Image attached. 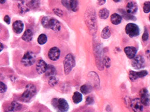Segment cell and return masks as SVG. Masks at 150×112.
I'll list each match as a JSON object with an SVG mask.
<instances>
[{
	"mask_svg": "<svg viewBox=\"0 0 150 112\" xmlns=\"http://www.w3.org/2000/svg\"><path fill=\"white\" fill-rule=\"evenodd\" d=\"M39 4V1L38 0H31V6L34 7V8H36L37 7Z\"/></svg>",
	"mask_w": 150,
	"mask_h": 112,
	"instance_id": "d590c367",
	"label": "cell"
},
{
	"mask_svg": "<svg viewBox=\"0 0 150 112\" xmlns=\"http://www.w3.org/2000/svg\"><path fill=\"white\" fill-rule=\"evenodd\" d=\"M48 29H50L54 32H59L61 29L60 22L54 18L50 19L48 23Z\"/></svg>",
	"mask_w": 150,
	"mask_h": 112,
	"instance_id": "8fae6325",
	"label": "cell"
},
{
	"mask_svg": "<svg viewBox=\"0 0 150 112\" xmlns=\"http://www.w3.org/2000/svg\"><path fill=\"white\" fill-rule=\"evenodd\" d=\"M36 93V86L33 84H29L26 86L25 90L21 96L22 100L24 102H29L35 96Z\"/></svg>",
	"mask_w": 150,
	"mask_h": 112,
	"instance_id": "3957f363",
	"label": "cell"
},
{
	"mask_svg": "<svg viewBox=\"0 0 150 112\" xmlns=\"http://www.w3.org/2000/svg\"><path fill=\"white\" fill-rule=\"evenodd\" d=\"M104 64L107 67H109L110 65V59L108 58V57H106V58H105L104 59Z\"/></svg>",
	"mask_w": 150,
	"mask_h": 112,
	"instance_id": "74e56055",
	"label": "cell"
},
{
	"mask_svg": "<svg viewBox=\"0 0 150 112\" xmlns=\"http://www.w3.org/2000/svg\"><path fill=\"white\" fill-rule=\"evenodd\" d=\"M119 11L121 12L122 17H123L124 19H126V20H133V21H135V20H136V17H134L132 15L128 13L127 12L126 13V12H125L124 11H123V10H119Z\"/></svg>",
	"mask_w": 150,
	"mask_h": 112,
	"instance_id": "484cf974",
	"label": "cell"
},
{
	"mask_svg": "<svg viewBox=\"0 0 150 112\" xmlns=\"http://www.w3.org/2000/svg\"><path fill=\"white\" fill-rule=\"evenodd\" d=\"M126 34L131 38L136 37L140 34V29L137 25L134 23L128 24L125 28Z\"/></svg>",
	"mask_w": 150,
	"mask_h": 112,
	"instance_id": "8992f818",
	"label": "cell"
},
{
	"mask_svg": "<svg viewBox=\"0 0 150 112\" xmlns=\"http://www.w3.org/2000/svg\"><path fill=\"white\" fill-rule=\"evenodd\" d=\"M22 108V106L20 104L17 102H13L11 104L10 106L9 107V108L7 109L6 112H17V111L21 110Z\"/></svg>",
	"mask_w": 150,
	"mask_h": 112,
	"instance_id": "e0dca14e",
	"label": "cell"
},
{
	"mask_svg": "<svg viewBox=\"0 0 150 112\" xmlns=\"http://www.w3.org/2000/svg\"><path fill=\"white\" fill-rule=\"evenodd\" d=\"M122 17L120 15H119L117 13L112 14L111 17H110V21L114 25H117V24H120L122 21Z\"/></svg>",
	"mask_w": 150,
	"mask_h": 112,
	"instance_id": "d6986e66",
	"label": "cell"
},
{
	"mask_svg": "<svg viewBox=\"0 0 150 112\" xmlns=\"http://www.w3.org/2000/svg\"><path fill=\"white\" fill-rule=\"evenodd\" d=\"M3 20H4V21L6 22L7 24H10L11 19H10V17H9L8 15H6V16H5Z\"/></svg>",
	"mask_w": 150,
	"mask_h": 112,
	"instance_id": "f35d334b",
	"label": "cell"
},
{
	"mask_svg": "<svg viewBox=\"0 0 150 112\" xmlns=\"http://www.w3.org/2000/svg\"><path fill=\"white\" fill-rule=\"evenodd\" d=\"M132 65L136 69H141L145 65V59L142 56H136L132 61Z\"/></svg>",
	"mask_w": 150,
	"mask_h": 112,
	"instance_id": "52a82bcc",
	"label": "cell"
},
{
	"mask_svg": "<svg viewBox=\"0 0 150 112\" xmlns=\"http://www.w3.org/2000/svg\"><path fill=\"white\" fill-rule=\"evenodd\" d=\"M48 58L52 61H57L60 58V51L57 47H53L48 51Z\"/></svg>",
	"mask_w": 150,
	"mask_h": 112,
	"instance_id": "9c48e42d",
	"label": "cell"
},
{
	"mask_svg": "<svg viewBox=\"0 0 150 112\" xmlns=\"http://www.w3.org/2000/svg\"><path fill=\"white\" fill-rule=\"evenodd\" d=\"M56 70L54 66L52 65H48L47 67V69H46V71L45 72L46 77H50L54 76L56 74Z\"/></svg>",
	"mask_w": 150,
	"mask_h": 112,
	"instance_id": "ffe728a7",
	"label": "cell"
},
{
	"mask_svg": "<svg viewBox=\"0 0 150 112\" xmlns=\"http://www.w3.org/2000/svg\"><path fill=\"white\" fill-rule=\"evenodd\" d=\"M144 12L145 13H149L150 11V3L149 1H147L145 2L144 4Z\"/></svg>",
	"mask_w": 150,
	"mask_h": 112,
	"instance_id": "f546056e",
	"label": "cell"
},
{
	"mask_svg": "<svg viewBox=\"0 0 150 112\" xmlns=\"http://www.w3.org/2000/svg\"><path fill=\"white\" fill-rule=\"evenodd\" d=\"M19 7L20 8L21 13H25V12L29 11L28 8L25 6V5L24 4V3H19Z\"/></svg>",
	"mask_w": 150,
	"mask_h": 112,
	"instance_id": "4dcf8cb0",
	"label": "cell"
},
{
	"mask_svg": "<svg viewBox=\"0 0 150 112\" xmlns=\"http://www.w3.org/2000/svg\"><path fill=\"white\" fill-rule=\"evenodd\" d=\"M36 61V56L33 52L27 51L23 57L21 59V63L25 67H29L33 65Z\"/></svg>",
	"mask_w": 150,
	"mask_h": 112,
	"instance_id": "5b68a950",
	"label": "cell"
},
{
	"mask_svg": "<svg viewBox=\"0 0 150 112\" xmlns=\"http://www.w3.org/2000/svg\"><path fill=\"white\" fill-rule=\"evenodd\" d=\"M58 79L56 78V77L52 76L50 77V79H49L48 81V83H49V85L50 86H56V84H58Z\"/></svg>",
	"mask_w": 150,
	"mask_h": 112,
	"instance_id": "83f0119b",
	"label": "cell"
},
{
	"mask_svg": "<svg viewBox=\"0 0 150 112\" xmlns=\"http://www.w3.org/2000/svg\"><path fill=\"white\" fill-rule=\"evenodd\" d=\"M70 9L73 11H77L78 9V2L77 0H69Z\"/></svg>",
	"mask_w": 150,
	"mask_h": 112,
	"instance_id": "d4e9b609",
	"label": "cell"
},
{
	"mask_svg": "<svg viewBox=\"0 0 150 112\" xmlns=\"http://www.w3.org/2000/svg\"><path fill=\"white\" fill-rule=\"evenodd\" d=\"M124 52L129 59H133L136 56L137 49L134 47H126L124 48Z\"/></svg>",
	"mask_w": 150,
	"mask_h": 112,
	"instance_id": "9a60e30c",
	"label": "cell"
},
{
	"mask_svg": "<svg viewBox=\"0 0 150 112\" xmlns=\"http://www.w3.org/2000/svg\"><path fill=\"white\" fill-rule=\"evenodd\" d=\"M99 17L101 19H107L109 16V11L107 9L103 8L99 11Z\"/></svg>",
	"mask_w": 150,
	"mask_h": 112,
	"instance_id": "cb8c5ba5",
	"label": "cell"
},
{
	"mask_svg": "<svg viewBox=\"0 0 150 112\" xmlns=\"http://www.w3.org/2000/svg\"><path fill=\"white\" fill-rule=\"evenodd\" d=\"M137 11V6L134 1H130L126 6V12L130 15L135 14Z\"/></svg>",
	"mask_w": 150,
	"mask_h": 112,
	"instance_id": "2e32d148",
	"label": "cell"
},
{
	"mask_svg": "<svg viewBox=\"0 0 150 112\" xmlns=\"http://www.w3.org/2000/svg\"><path fill=\"white\" fill-rule=\"evenodd\" d=\"M52 105L58 112H66L69 109V104L63 98H54L52 100Z\"/></svg>",
	"mask_w": 150,
	"mask_h": 112,
	"instance_id": "7a4b0ae2",
	"label": "cell"
},
{
	"mask_svg": "<svg viewBox=\"0 0 150 112\" xmlns=\"http://www.w3.org/2000/svg\"><path fill=\"white\" fill-rule=\"evenodd\" d=\"M85 22L88 28L90 30V32L93 35H94L97 31V21H96L95 10L92 9H87L85 13Z\"/></svg>",
	"mask_w": 150,
	"mask_h": 112,
	"instance_id": "6da1fadb",
	"label": "cell"
},
{
	"mask_svg": "<svg viewBox=\"0 0 150 112\" xmlns=\"http://www.w3.org/2000/svg\"><path fill=\"white\" fill-rule=\"evenodd\" d=\"M106 3V0H98L97 3L99 6H103Z\"/></svg>",
	"mask_w": 150,
	"mask_h": 112,
	"instance_id": "ab89813d",
	"label": "cell"
},
{
	"mask_svg": "<svg viewBox=\"0 0 150 112\" xmlns=\"http://www.w3.org/2000/svg\"><path fill=\"white\" fill-rule=\"evenodd\" d=\"M33 32L31 29H27L22 36V39L25 42H31L33 40Z\"/></svg>",
	"mask_w": 150,
	"mask_h": 112,
	"instance_id": "ac0fdd59",
	"label": "cell"
},
{
	"mask_svg": "<svg viewBox=\"0 0 150 112\" xmlns=\"http://www.w3.org/2000/svg\"><path fill=\"white\" fill-rule=\"evenodd\" d=\"M93 103H94V99H93L91 96H89L86 98V104H88V105H91V104H93Z\"/></svg>",
	"mask_w": 150,
	"mask_h": 112,
	"instance_id": "8d00e7d4",
	"label": "cell"
},
{
	"mask_svg": "<svg viewBox=\"0 0 150 112\" xmlns=\"http://www.w3.org/2000/svg\"><path fill=\"white\" fill-rule=\"evenodd\" d=\"M131 107L134 112H143V106L138 98H134L131 102Z\"/></svg>",
	"mask_w": 150,
	"mask_h": 112,
	"instance_id": "7c38bea8",
	"label": "cell"
},
{
	"mask_svg": "<svg viewBox=\"0 0 150 112\" xmlns=\"http://www.w3.org/2000/svg\"><path fill=\"white\" fill-rule=\"evenodd\" d=\"M140 102L144 106L149 105V94L146 88H143L140 92Z\"/></svg>",
	"mask_w": 150,
	"mask_h": 112,
	"instance_id": "ba28073f",
	"label": "cell"
},
{
	"mask_svg": "<svg viewBox=\"0 0 150 112\" xmlns=\"http://www.w3.org/2000/svg\"><path fill=\"white\" fill-rule=\"evenodd\" d=\"M85 112H91V111H86Z\"/></svg>",
	"mask_w": 150,
	"mask_h": 112,
	"instance_id": "ee69618b",
	"label": "cell"
},
{
	"mask_svg": "<svg viewBox=\"0 0 150 112\" xmlns=\"http://www.w3.org/2000/svg\"><path fill=\"white\" fill-rule=\"evenodd\" d=\"M7 90V86L3 82L0 81V93H5Z\"/></svg>",
	"mask_w": 150,
	"mask_h": 112,
	"instance_id": "1f68e13d",
	"label": "cell"
},
{
	"mask_svg": "<svg viewBox=\"0 0 150 112\" xmlns=\"http://www.w3.org/2000/svg\"><path fill=\"white\" fill-rule=\"evenodd\" d=\"M61 3L63 6H64L66 9L68 10H71L70 6V2L68 0H61Z\"/></svg>",
	"mask_w": 150,
	"mask_h": 112,
	"instance_id": "836d02e7",
	"label": "cell"
},
{
	"mask_svg": "<svg viewBox=\"0 0 150 112\" xmlns=\"http://www.w3.org/2000/svg\"><path fill=\"white\" fill-rule=\"evenodd\" d=\"M47 67L48 65L46 64V62L43 60V59H40V60L38 61L37 63H36V71L38 72V74H40L45 73Z\"/></svg>",
	"mask_w": 150,
	"mask_h": 112,
	"instance_id": "4fadbf2b",
	"label": "cell"
},
{
	"mask_svg": "<svg viewBox=\"0 0 150 112\" xmlns=\"http://www.w3.org/2000/svg\"><path fill=\"white\" fill-rule=\"evenodd\" d=\"M110 35H111V32H110V28L109 26L105 27L101 32V37L103 39H107L110 38Z\"/></svg>",
	"mask_w": 150,
	"mask_h": 112,
	"instance_id": "603a6c76",
	"label": "cell"
},
{
	"mask_svg": "<svg viewBox=\"0 0 150 112\" xmlns=\"http://www.w3.org/2000/svg\"><path fill=\"white\" fill-rule=\"evenodd\" d=\"M73 102L75 104H79L82 101V94L79 92H75L72 97Z\"/></svg>",
	"mask_w": 150,
	"mask_h": 112,
	"instance_id": "44dd1931",
	"label": "cell"
},
{
	"mask_svg": "<svg viewBox=\"0 0 150 112\" xmlns=\"http://www.w3.org/2000/svg\"><path fill=\"white\" fill-rule=\"evenodd\" d=\"M113 1H114V2H119L121 1V0H113Z\"/></svg>",
	"mask_w": 150,
	"mask_h": 112,
	"instance_id": "7bdbcfd3",
	"label": "cell"
},
{
	"mask_svg": "<svg viewBox=\"0 0 150 112\" xmlns=\"http://www.w3.org/2000/svg\"><path fill=\"white\" fill-rule=\"evenodd\" d=\"M6 0H0V3L3 4L6 3Z\"/></svg>",
	"mask_w": 150,
	"mask_h": 112,
	"instance_id": "b9f144b4",
	"label": "cell"
},
{
	"mask_svg": "<svg viewBox=\"0 0 150 112\" xmlns=\"http://www.w3.org/2000/svg\"><path fill=\"white\" fill-rule=\"evenodd\" d=\"M38 43L40 45H43L46 43L47 42V36L45 34H41L38 38Z\"/></svg>",
	"mask_w": 150,
	"mask_h": 112,
	"instance_id": "4316f807",
	"label": "cell"
},
{
	"mask_svg": "<svg viewBox=\"0 0 150 112\" xmlns=\"http://www.w3.org/2000/svg\"><path fill=\"white\" fill-rule=\"evenodd\" d=\"M50 18H49L48 17H45L42 19V24H43V26L46 29H48V23L49 21H50Z\"/></svg>",
	"mask_w": 150,
	"mask_h": 112,
	"instance_id": "f1b7e54d",
	"label": "cell"
},
{
	"mask_svg": "<svg viewBox=\"0 0 150 112\" xmlns=\"http://www.w3.org/2000/svg\"><path fill=\"white\" fill-rule=\"evenodd\" d=\"M149 38V34L148 32H147V30L145 29V31L144 32L143 36H142V40H143L144 42H146Z\"/></svg>",
	"mask_w": 150,
	"mask_h": 112,
	"instance_id": "e575fe53",
	"label": "cell"
},
{
	"mask_svg": "<svg viewBox=\"0 0 150 112\" xmlns=\"http://www.w3.org/2000/svg\"><path fill=\"white\" fill-rule=\"evenodd\" d=\"M147 71H142L139 72H135L133 71H130L129 73V77L131 81H136V79L139 78H142V77H146L147 74Z\"/></svg>",
	"mask_w": 150,
	"mask_h": 112,
	"instance_id": "30bf717a",
	"label": "cell"
},
{
	"mask_svg": "<svg viewBox=\"0 0 150 112\" xmlns=\"http://www.w3.org/2000/svg\"><path fill=\"white\" fill-rule=\"evenodd\" d=\"M3 44L0 42V52L3 50Z\"/></svg>",
	"mask_w": 150,
	"mask_h": 112,
	"instance_id": "60d3db41",
	"label": "cell"
},
{
	"mask_svg": "<svg viewBox=\"0 0 150 112\" xmlns=\"http://www.w3.org/2000/svg\"><path fill=\"white\" fill-rule=\"evenodd\" d=\"M54 13L56 15H58L59 17H62L63 16V11H61V9H58V8H55L53 9Z\"/></svg>",
	"mask_w": 150,
	"mask_h": 112,
	"instance_id": "d6a6232c",
	"label": "cell"
},
{
	"mask_svg": "<svg viewBox=\"0 0 150 112\" xmlns=\"http://www.w3.org/2000/svg\"><path fill=\"white\" fill-rule=\"evenodd\" d=\"M24 24L21 21H16L13 24V31L16 34H21L23 31Z\"/></svg>",
	"mask_w": 150,
	"mask_h": 112,
	"instance_id": "5bb4252c",
	"label": "cell"
},
{
	"mask_svg": "<svg viewBox=\"0 0 150 112\" xmlns=\"http://www.w3.org/2000/svg\"><path fill=\"white\" fill-rule=\"evenodd\" d=\"M80 91L83 94H87L92 91V86L89 84H84L81 86Z\"/></svg>",
	"mask_w": 150,
	"mask_h": 112,
	"instance_id": "7402d4cb",
	"label": "cell"
},
{
	"mask_svg": "<svg viewBox=\"0 0 150 112\" xmlns=\"http://www.w3.org/2000/svg\"><path fill=\"white\" fill-rule=\"evenodd\" d=\"M75 65V58L72 54H68L66 56L64 61H63V66H64L65 74H68L70 73L72 69Z\"/></svg>",
	"mask_w": 150,
	"mask_h": 112,
	"instance_id": "277c9868",
	"label": "cell"
}]
</instances>
